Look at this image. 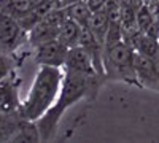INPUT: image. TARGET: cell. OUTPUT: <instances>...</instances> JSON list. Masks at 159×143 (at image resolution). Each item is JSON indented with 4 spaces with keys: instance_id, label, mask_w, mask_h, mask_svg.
Returning a JSON list of instances; mask_svg holds the SVG:
<instances>
[{
    "instance_id": "cell-6",
    "label": "cell",
    "mask_w": 159,
    "mask_h": 143,
    "mask_svg": "<svg viewBox=\"0 0 159 143\" xmlns=\"http://www.w3.org/2000/svg\"><path fill=\"white\" fill-rule=\"evenodd\" d=\"M21 107L19 80L16 73H11L0 80V113H21Z\"/></svg>"
},
{
    "instance_id": "cell-11",
    "label": "cell",
    "mask_w": 159,
    "mask_h": 143,
    "mask_svg": "<svg viewBox=\"0 0 159 143\" xmlns=\"http://www.w3.org/2000/svg\"><path fill=\"white\" fill-rule=\"evenodd\" d=\"M108 27H110V21L107 18V13L105 10L102 11H96L91 15L89 24H88V29L92 32L99 43H102L105 46V42H107V34H108Z\"/></svg>"
},
{
    "instance_id": "cell-12",
    "label": "cell",
    "mask_w": 159,
    "mask_h": 143,
    "mask_svg": "<svg viewBox=\"0 0 159 143\" xmlns=\"http://www.w3.org/2000/svg\"><path fill=\"white\" fill-rule=\"evenodd\" d=\"M81 25L78 22L72 21L70 18H67L64 21L62 27L59 30V37L57 40L61 43H64L67 48H73V46H78L80 45V35H81Z\"/></svg>"
},
{
    "instance_id": "cell-5",
    "label": "cell",
    "mask_w": 159,
    "mask_h": 143,
    "mask_svg": "<svg viewBox=\"0 0 159 143\" xmlns=\"http://www.w3.org/2000/svg\"><path fill=\"white\" fill-rule=\"evenodd\" d=\"M67 54H69V48L64 43H61L57 38L34 48V60L38 65L64 69L65 60H67Z\"/></svg>"
},
{
    "instance_id": "cell-18",
    "label": "cell",
    "mask_w": 159,
    "mask_h": 143,
    "mask_svg": "<svg viewBox=\"0 0 159 143\" xmlns=\"http://www.w3.org/2000/svg\"><path fill=\"white\" fill-rule=\"evenodd\" d=\"M157 42H159V32H157Z\"/></svg>"
},
{
    "instance_id": "cell-8",
    "label": "cell",
    "mask_w": 159,
    "mask_h": 143,
    "mask_svg": "<svg viewBox=\"0 0 159 143\" xmlns=\"http://www.w3.org/2000/svg\"><path fill=\"white\" fill-rule=\"evenodd\" d=\"M64 69L75 70L80 73H86V75H99V72L94 67V62H92L91 56L88 54V51L84 48H81L80 45L69 48V54H67V60H65Z\"/></svg>"
},
{
    "instance_id": "cell-3",
    "label": "cell",
    "mask_w": 159,
    "mask_h": 143,
    "mask_svg": "<svg viewBox=\"0 0 159 143\" xmlns=\"http://www.w3.org/2000/svg\"><path fill=\"white\" fill-rule=\"evenodd\" d=\"M134 54H135V49L132 48L130 42H126V40L105 46L103 70H105L107 80L140 86L137 80L135 67H134Z\"/></svg>"
},
{
    "instance_id": "cell-10",
    "label": "cell",
    "mask_w": 159,
    "mask_h": 143,
    "mask_svg": "<svg viewBox=\"0 0 159 143\" xmlns=\"http://www.w3.org/2000/svg\"><path fill=\"white\" fill-rule=\"evenodd\" d=\"M130 45L137 53L153 59L154 62L159 60V42H157V38L150 37L143 32H137L130 38Z\"/></svg>"
},
{
    "instance_id": "cell-13",
    "label": "cell",
    "mask_w": 159,
    "mask_h": 143,
    "mask_svg": "<svg viewBox=\"0 0 159 143\" xmlns=\"http://www.w3.org/2000/svg\"><path fill=\"white\" fill-rule=\"evenodd\" d=\"M32 10V0H0V13L13 18H22Z\"/></svg>"
},
{
    "instance_id": "cell-4",
    "label": "cell",
    "mask_w": 159,
    "mask_h": 143,
    "mask_svg": "<svg viewBox=\"0 0 159 143\" xmlns=\"http://www.w3.org/2000/svg\"><path fill=\"white\" fill-rule=\"evenodd\" d=\"M24 43H29L27 32L22 30L18 19L0 13V53L16 54Z\"/></svg>"
},
{
    "instance_id": "cell-7",
    "label": "cell",
    "mask_w": 159,
    "mask_h": 143,
    "mask_svg": "<svg viewBox=\"0 0 159 143\" xmlns=\"http://www.w3.org/2000/svg\"><path fill=\"white\" fill-rule=\"evenodd\" d=\"M134 67L137 73V80L140 86L150 87L159 91V69L156 65V62L147 56H143L140 53L134 54Z\"/></svg>"
},
{
    "instance_id": "cell-9",
    "label": "cell",
    "mask_w": 159,
    "mask_h": 143,
    "mask_svg": "<svg viewBox=\"0 0 159 143\" xmlns=\"http://www.w3.org/2000/svg\"><path fill=\"white\" fill-rule=\"evenodd\" d=\"M27 123L21 113H0V141H13L19 129Z\"/></svg>"
},
{
    "instance_id": "cell-16",
    "label": "cell",
    "mask_w": 159,
    "mask_h": 143,
    "mask_svg": "<svg viewBox=\"0 0 159 143\" xmlns=\"http://www.w3.org/2000/svg\"><path fill=\"white\" fill-rule=\"evenodd\" d=\"M150 11H151V15H153V19L159 24V0H156V2L150 7Z\"/></svg>"
},
{
    "instance_id": "cell-17",
    "label": "cell",
    "mask_w": 159,
    "mask_h": 143,
    "mask_svg": "<svg viewBox=\"0 0 159 143\" xmlns=\"http://www.w3.org/2000/svg\"><path fill=\"white\" fill-rule=\"evenodd\" d=\"M73 2H76V0H54V7L61 8V10H65L67 7H70Z\"/></svg>"
},
{
    "instance_id": "cell-15",
    "label": "cell",
    "mask_w": 159,
    "mask_h": 143,
    "mask_svg": "<svg viewBox=\"0 0 159 143\" xmlns=\"http://www.w3.org/2000/svg\"><path fill=\"white\" fill-rule=\"evenodd\" d=\"M88 8L91 10V13H96V11H102L105 10V5H107V0H84Z\"/></svg>"
},
{
    "instance_id": "cell-2",
    "label": "cell",
    "mask_w": 159,
    "mask_h": 143,
    "mask_svg": "<svg viewBox=\"0 0 159 143\" xmlns=\"http://www.w3.org/2000/svg\"><path fill=\"white\" fill-rule=\"evenodd\" d=\"M64 80V69L40 65L29 94L22 100L21 114L24 119L35 123L54 105Z\"/></svg>"
},
{
    "instance_id": "cell-1",
    "label": "cell",
    "mask_w": 159,
    "mask_h": 143,
    "mask_svg": "<svg viewBox=\"0 0 159 143\" xmlns=\"http://www.w3.org/2000/svg\"><path fill=\"white\" fill-rule=\"evenodd\" d=\"M105 80L107 78H103L100 75H86V73L64 69L62 86H61L59 96L54 102V105L40 119L35 121V126L38 129L42 140L48 141L49 138L54 137L64 113L83 99L92 100L97 96L99 89Z\"/></svg>"
},
{
    "instance_id": "cell-14",
    "label": "cell",
    "mask_w": 159,
    "mask_h": 143,
    "mask_svg": "<svg viewBox=\"0 0 159 143\" xmlns=\"http://www.w3.org/2000/svg\"><path fill=\"white\" fill-rule=\"evenodd\" d=\"M65 13H67V16H69L72 21L78 22L81 27H88L89 19H91V15H92L84 0H76V2H73L70 7L65 8Z\"/></svg>"
}]
</instances>
